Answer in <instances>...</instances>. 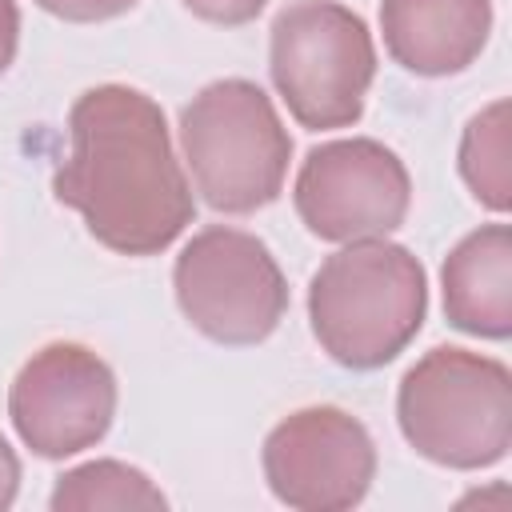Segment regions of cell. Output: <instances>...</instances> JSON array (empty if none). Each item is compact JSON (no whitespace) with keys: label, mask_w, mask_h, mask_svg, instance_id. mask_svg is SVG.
<instances>
[{"label":"cell","mask_w":512,"mask_h":512,"mask_svg":"<svg viewBox=\"0 0 512 512\" xmlns=\"http://www.w3.org/2000/svg\"><path fill=\"white\" fill-rule=\"evenodd\" d=\"M68 160L52 176L64 208L120 256L164 252L196 216L160 104L128 84H96L68 108Z\"/></svg>","instance_id":"1"},{"label":"cell","mask_w":512,"mask_h":512,"mask_svg":"<svg viewBox=\"0 0 512 512\" xmlns=\"http://www.w3.org/2000/svg\"><path fill=\"white\" fill-rule=\"evenodd\" d=\"M428 312L424 264L384 236L348 240L308 284V320L320 348L352 372H372L396 360Z\"/></svg>","instance_id":"2"},{"label":"cell","mask_w":512,"mask_h":512,"mask_svg":"<svg viewBox=\"0 0 512 512\" xmlns=\"http://www.w3.org/2000/svg\"><path fill=\"white\" fill-rule=\"evenodd\" d=\"M404 440L432 464L476 472L512 448V372L504 360L440 344L396 388Z\"/></svg>","instance_id":"3"},{"label":"cell","mask_w":512,"mask_h":512,"mask_svg":"<svg viewBox=\"0 0 512 512\" xmlns=\"http://www.w3.org/2000/svg\"><path fill=\"white\" fill-rule=\"evenodd\" d=\"M180 148L204 204L228 216L272 204L292 160V136L268 92L240 76L216 80L184 104Z\"/></svg>","instance_id":"4"},{"label":"cell","mask_w":512,"mask_h":512,"mask_svg":"<svg viewBox=\"0 0 512 512\" xmlns=\"http://www.w3.org/2000/svg\"><path fill=\"white\" fill-rule=\"evenodd\" d=\"M268 72L296 124L348 128L376 76L372 32L340 0H296L272 20Z\"/></svg>","instance_id":"5"},{"label":"cell","mask_w":512,"mask_h":512,"mask_svg":"<svg viewBox=\"0 0 512 512\" xmlns=\"http://www.w3.org/2000/svg\"><path fill=\"white\" fill-rule=\"evenodd\" d=\"M172 288L184 320L228 348L268 340L288 312V280L268 244L228 224L200 228L180 248Z\"/></svg>","instance_id":"6"},{"label":"cell","mask_w":512,"mask_h":512,"mask_svg":"<svg viewBox=\"0 0 512 512\" xmlns=\"http://www.w3.org/2000/svg\"><path fill=\"white\" fill-rule=\"evenodd\" d=\"M292 204L304 228L320 240H372L404 224L412 180L404 160L388 144L372 136H348L316 144L304 156Z\"/></svg>","instance_id":"7"},{"label":"cell","mask_w":512,"mask_h":512,"mask_svg":"<svg viewBox=\"0 0 512 512\" xmlns=\"http://www.w3.org/2000/svg\"><path fill=\"white\" fill-rule=\"evenodd\" d=\"M8 416L36 456H76L108 436L116 416V376L92 348L52 340L20 364L8 388Z\"/></svg>","instance_id":"8"},{"label":"cell","mask_w":512,"mask_h":512,"mask_svg":"<svg viewBox=\"0 0 512 512\" xmlns=\"http://www.w3.org/2000/svg\"><path fill=\"white\" fill-rule=\"evenodd\" d=\"M260 464L280 504L300 512H344L356 508L376 480V444L352 412L312 404L284 416L264 436Z\"/></svg>","instance_id":"9"},{"label":"cell","mask_w":512,"mask_h":512,"mask_svg":"<svg viewBox=\"0 0 512 512\" xmlns=\"http://www.w3.org/2000/svg\"><path fill=\"white\" fill-rule=\"evenodd\" d=\"M388 56L416 76H456L488 44L492 0H380Z\"/></svg>","instance_id":"10"},{"label":"cell","mask_w":512,"mask_h":512,"mask_svg":"<svg viewBox=\"0 0 512 512\" xmlns=\"http://www.w3.org/2000/svg\"><path fill=\"white\" fill-rule=\"evenodd\" d=\"M444 316L452 328L480 340L512 336V232L484 224L468 232L440 268Z\"/></svg>","instance_id":"11"},{"label":"cell","mask_w":512,"mask_h":512,"mask_svg":"<svg viewBox=\"0 0 512 512\" xmlns=\"http://www.w3.org/2000/svg\"><path fill=\"white\" fill-rule=\"evenodd\" d=\"M52 512H100V508H168L164 492L124 460H88L56 476Z\"/></svg>","instance_id":"12"},{"label":"cell","mask_w":512,"mask_h":512,"mask_svg":"<svg viewBox=\"0 0 512 512\" xmlns=\"http://www.w3.org/2000/svg\"><path fill=\"white\" fill-rule=\"evenodd\" d=\"M460 176L472 188V196L504 212L508 208V104L496 100L480 116L468 120L460 140Z\"/></svg>","instance_id":"13"},{"label":"cell","mask_w":512,"mask_h":512,"mask_svg":"<svg viewBox=\"0 0 512 512\" xmlns=\"http://www.w3.org/2000/svg\"><path fill=\"white\" fill-rule=\"evenodd\" d=\"M44 12L68 20V24H100L112 16H124L128 8H136L140 0H36Z\"/></svg>","instance_id":"14"},{"label":"cell","mask_w":512,"mask_h":512,"mask_svg":"<svg viewBox=\"0 0 512 512\" xmlns=\"http://www.w3.org/2000/svg\"><path fill=\"white\" fill-rule=\"evenodd\" d=\"M192 16L208 20V24H224V28H240L248 20H256L264 12L268 0H180Z\"/></svg>","instance_id":"15"},{"label":"cell","mask_w":512,"mask_h":512,"mask_svg":"<svg viewBox=\"0 0 512 512\" xmlns=\"http://www.w3.org/2000/svg\"><path fill=\"white\" fill-rule=\"evenodd\" d=\"M20 48V8L16 0H0V76L12 68Z\"/></svg>","instance_id":"16"},{"label":"cell","mask_w":512,"mask_h":512,"mask_svg":"<svg viewBox=\"0 0 512 512\" xmlns=\"http://www.w3.org/2000/svg\"><path fill=\"white\" fill-rule=\"evenodd\" d=\"M16 488H20V460H16L12 444L0 436V512H4V508H12Z\"/></svg>","instance_id":"17"}]
</instances>
